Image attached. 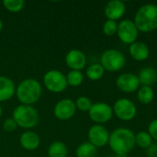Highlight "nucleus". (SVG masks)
Segmentation results:
<instances>
[{
    "label": "nucleus",
    "instance_id": "obj_19",
    "mask_svg": "<svg viewBox=\"0 0 157 157\" xmlns=\"http://www.w3.org/2000/svg\"><path fill=\"white\" fill-rule=\"evenodd\" d=\"M138 100L144 105L150 104L155 98V92L151 86H141L137 92Z\"/></svg>",
    "mask_w": 157,
    "mask_h": 157
},
{
    "label": "nucleus",
    "instance_id": "obj_16",
    "mask_svg": "<svg viewBox=\"0 0 157 157\" xmlns=\"http://www.w3.org/2000/svg\"><path fill=\"white\" fill-rule=\"evenodd\" d=\"M137 76L142 86H152L157 81V70L151 66L144 67Z\"/></svg>",
    "mask_w": 157,
    "mask_h": 157
},
{
    "label": "nucleus",
    "instance_id": "obj_29",
    "mask_svg": "<svg viewBox=\"0 0 157 157\" xmlns=\"http://www.w3.org/2000/svg\"><path fill=\"white\" fill-rule=\"evenodd\" d=\"M148 133L151 135L153 140L157 141V120H154L148 126Z\"/></svg>",
    "mask_w": 157,
    "mask_h": 157
},
{
    "label": "nucleus",
    "instance_id": "obj_31",
    "mask_svg": "<svg viewBox=\"0 0 157 157\" xmlns=\"http://www.w3.org/2000/svg\"><path fill=\"white\" fill-rule=\"evenodd\" d=\"M114 157H128L127 155H116Z\"/></svg>",
    "mask_w": 157,
    "mask_h": 157
},
{
    "label": "nucleus",
    "instance_id": "obj_26",
    "mask_svg": "<svg viewBox=\"0 0 157 157\" xmlns=\"http://www.w3.org/2000/svg\"><path fill=\"white\" fill-rule=\"evenodd\" d=\"M117 30H118V23L115 20L108 19L103 25V32L105 35L109 37L115 35L117 33Z\"/></svg>",
    "mask_w": 157,
    "mask_h": 157
},
{
    "label": "nucleus",
    "instance_id": "obj_24",
    "mask_svg": "<svg viewBox=\"0 0 157 157\" xmlns=\"http://www.w3.org/2000/svg\"><path fill=\"white\" fill-rule=\"evenodd\" d=\"M67 84L72 86H77L82 84L84 80V75L80 71H75L72 70L68 73L66 76Z\"/></svg>",
    "mask_w": 157,
    "mask_h": 157
},
{
    "label": "nucleus",
    "instance_id": "obj_6",
    "mask_svg": "<svg viewBox=\"0 0 157 157\" xmlns=\"http://www.w3.org/2000/svg\"><path fill=\"white\" fill-rule=\"evenodd\" d=\"M43 82L45 87L53 93H60L66 89L68 84L66 76L60 71L51 70L44 75Z\"/></svg>",
    "mask_w": 157,
    "mask_h": 157
},
{
    "label": "nucleus",
    "instance_id": "obj_4",
    "mask_svg": "<svg viewBox=\"0 0 157 157\" xmlns=\"http://www.w3.org/2000/svg\"><path fill=\"white\" fill-rule=\"evenodd\" d=\"M13 120L19 127L25 129L33 128L39 121V114L33 107L22 104L14 109Z\"/></svg>",
    "mask_w": 157,
    "mask_h": 157
},
{
    "label": "nucleus",
    "instance_id": "obj_3",
    "mask_svg": "<svg viewBox=\"0 0 157 157\" xmlns=\"http://www.w3.org/2000/svg\"><path fill=\"white\" fill-rule=\"evenodd\" d=\"M17 97L23 105H31L39 100L41 95V86L35 79H26L17 87Z\"/></svg>",
    "mask_w": 157,
    "mask_h": 157
},
{
    "label": "nucleus",
    "instance_id": "obj_15",
    "mask_svg": "<svg viewBox=\"0 0 157 157\" xmlns=\"http://www.w3.org/2000/svg\"><path fill=\"white\" fill-rule=\"evenodd\" d=\"M129 52L131 56L139 62L142 61H145L146 59H148L149 55H150V49L147 46L146 43L143 42V41H135L133 43H132L130 45L129 48Z\"/></svg>",
    "mask_w": 157,
    "mask_h": 157
},
{
    "label": "nucleus",
    "instance_id": "obj_10",
    "mask_svg": "<svg viewBox=\"0 0 157 157\" xmlns=\"http://www.w3.org/2000/svg\"><path fill=\"white\" fill-rule=\"evenodd\" d=\"M88 140L89 143L92 144L95 147H103L109 144V131L102 125H94L88 131Z\"/></svg>",
    "mask_w": 157,
    "mask_h": 157
},
{
    "label": "nucleus",
    "instance_id": "obj_22",
    "mask_svg": "<svg viewBox=\"0 0 157 157\" xmlns=\"http://www.w3.org/2000/svg\"><path fill=\"white\" fill-rule=\"evenodd\" d=\"M105 73V69L100 63H94L86 69V76L93 81L99 80Z\"/></svg>",
    "mask_w": 157,
    "mask_h": 157
},
{
    "label": "nucleus",
    "instance_id": "obj_30",
    "mask_svg": "<svg viewBox=\"0 0 157 157\" xmlns=\"http://www.w3.org/2000/svg\"><path fill=\"white\" fill-rule=\"evenodd\" d=\"M147 156L157 157V144H153L147 149Z\"/></svg>",
    "mask_w": 157,
    "mask_h": 157
},
{
    "label": "nucleus",
    "instance_id": "obj_21",
    "mask_svg": "<svg viewBox=\"0 0 157 157\" xmlns=\"http://www.w3.org/2000/svg\"><path fill=\"white\" fill-rule=\"evenodd\" d=\"M49 157H66L67 156V147L63 143L55 142L52 144L48 149Z\"/></svg>",
    "mask_w": 157,
    "mask_h": 157
},
{
    "label": "nucleus",
    "instance_id": "obj_2",
    "mask_svg": "<svg viewBox=\"0 0 157 157\" xmlns=\"http://www.w3.org/2000/svg\"><path fill=\"white\" fill-rule=\"evenodd\" d=\"M134 23L139 31L151 32L157 29V5L145 4L135 14Z\"/></svg>",
    "mask_w": 157,
    "mask_h": 157
},
{
    "label": "nucleus",
    "instance_id": "obj_27",
    "mask_svg": "<svg viewBox=\"0 0 157 157\" xmlns=\"http://www.w3.org/2000/svg\"><path fill=\"white\" fill-rule=\"evenodd\" d=\"M75 103L76 108H77L79 110L84 111V112L89 111L90 108L92 107V102H91V100H90L88 98H86V97H79V98L76 99V101H75Z\"/></svg>",
    "mask_w": 157,
    "mask_h": 157
},
{
    "label": "nucleus",
    "instance_id": "obj_32",
    "mask_svg": "<svg viewBox=\"0 0 157 157\" xmlns=\"http://www.w3.org/2000/svg\"><path fill=\"white\" fill-rule=\"evenodd\" d=\"M2 29H3V22H2V20L0 19V31L2 30Z\"/></svg>",
    "mask_w": 157,
    "mask_h": 157
},
{
    "label": "nucleus",
    "instance_id": "obj_12",
    "mask_svg": "<svg viewBox=\"0 0 157 157\" xmlns=\"http://www.w3.org/2000/svg\"><path fill=\"white\" fill-rule=\"evenodd\" d=\"M76 111L75 103L69 99H62L60 100L54 107V115L57 119L62 121H66L71 119Z\"/></svg>",
    "mask_w": 157,
    "mask_h": 157
},
{
    "label": "nucleus",
    "instance_id": "obj_23",
    "mask_svg": "<svg viewBox=\"0 0 157 157\" xmlns=\"http://www.w3.org/2000/svg\"><path fill=\"white\" fill-rule=\"evenodd\" d=\"M135 142L139 147L143 149H148L153 144V138L148 132L142 131L135 135Z\"/></svg>",
    "mask_w": 157,
    "mask_h": 157
},
{
    "label": "nucleus",
    "instance_id": "obj_17",
    "mask_svg": "<svg viewBox=\"0 0 157 157\" xmlns=\"http://www.w3.org/2000/svg\"><path fill=\"white\" fill-rule=\"evenodd\" d=\"M15 94L13 81L6 76H0V102L10 99Z\"/></svg>",
    "mask_w": 157,
    "mask_h": 157
},
{
    "label": "nucleus",
    "instance_id": "obj_8",
    "mask_svg": "<svg viewBox=\"0 0 157 157\" xmlns=\"http://www.w3.org/2000/svg\"><path fill=\"white\" fill-rule=\"evenodd\" d=\"M139 30L134 23L131 19H123L118 24L117 34L119 39L125 44H132L136 41Z\"/></svg>",
    "mask_w": 157,
    "mask_h": 157
},
{
    "label": "nucleus",
    "instance_id": "obj_11",
    "mask_svg": "<svg viewBox=\"0 0 157 157\" xmlns=\"http://www.w3.org/2000/svg\"><path fill=\"white\" fill-rule=\"evenodd\" d=\"M116 85L118 88L122 92L133 93L139 88L140 82L136 75L132 73H124L119 75L116 80Z\"/></svg>",
    "mask_w": 157,
    "mask_h": 157
},
{
    "label": "nucleus",
    "instance_id": "obj_25",
    "mask_svg": "<svg viewBox=\"0 0 157 157\" xmlns=\"http://www.w3.org/2000/svg\"><path fill=\"white\" fill-rule=\"evenodd\" d=\"M3 5L8 11L16 13L23 8L25 2L23 0H4Z\"/></svg>",
    "mask_w": 157,
    "mask_h": 157
},
{
    "label": "nucleus",
    "instance_id": "obj_1",
    "mask_svg": "<svg viewBox=\"0 0 157 157\" xmlns=\"http://www.w3.org/2000/svg\"><path fill=\"white\" fill-rule=\"evenodd\" d=\"M109 144L116 155H127L135 146V134L127 128H119L109 134Z\"/></svg>",
    "mask_w": 157,
    "mask_h": 157
},
{
    "label": "nucleus",
    "instance_id": "obj_9",
    "mask_svg": "<svg viewBox=\"0 0 157 157\" xmlns=\"http://www.w3.org/2000/svg\"><path fill=\"white\" fill-rule=\"evenodd\" d=\"M88 113L90 119L94 122L103 124L111 120L113 116V109L105 102H97L92 104Z\"/></svg>",
    "mask_w": 157,
    "mask_h": 157
},
{
    "label": "nucleus",
    "instance_id": "obj_18",
    "mask_svg": "<svg viewBox=\"0 0 157 157\" xmlns=\"http://www.w3.org/2000/svg\"><path fill=\"white\" fill-rule=\"evenodd\" d=\"M19 142L24 149L33 151L40 145V137L33 132H25L21 134Z\"/></svg>",
    "mask_w": 157,
    "mask_h": 157
},
{
    "label": "nucleus",
    "instance_id": "obj_28",
    "mask_svg": "<svg viewBox=\"0 0 157 157\" xmlns=\"http://www.w3.org/2000/svg\"><path fill=\"white\" fill-rule=\"evenodd\" d=\"M17 126V125L16 121L13 120V118L12 119H6L3 124V128L6 132H12L13 131L16 130Z\"/></svg>",
    "mask_w": 157,
    "mask_h": 157
},
{
    "label": "nucleus",
    "instance_id": "obj_20",
    "mask_svg": "<svg viewBox=\"0 0 157 157\" xmlns=\"http://www.w3.org/2000/svg\"><path fill=\"white\" fill-rule=\"evenodd\" d=\"M97 154V147H95L90 143H83L76 149L77 157H96Z\"/></svg>",
    "mask_w": 157,
    "mask_h": 157
},
{
    "label": "nucleus",
    "instance_id": "obj_33",
    "mask_svg": "<svg viewBox=\"0 0 157 157\" xmlns=\"http://www.w3.org/2000/svg\"><path fill=\"white\" fill-rule=\"evenodd\" d=\"M2 112H3V110H2V107H1V105H0V118H1V116H2Z\"/></svg>",
    "mask_w": 157,
    "mask_h": 157
},
{
    "label": "nucleus",
    "instance_id": "obj_13",
    "mask_svg": "<svg viewBox=\"0 0 157 157\" xmlns=\"http://www.w3.org/2000/svg\"><path fill=\"white\" fill-rule=\"evenodd\" d=\"M65 63L72 70L80 71L86 66V58L83 52L74 49L69 51L66 54Z\"/></svg>",
    "mask_w": 157,
    "mask_h": 157
},
{
    "label": "nucleus",
    "instance_id": "obj_14",
    "mask_svg": "<svg viewBox=\"0 0 157 157\" xmlns=\"http://www.w3.org/2000/svg\"><path fill=\"white\" fill-rule=\"evenodd\" d=\"M126 11V6L123 1L121 0H111L105 6V16L108 19L117 20L120 19Z\"/></svg>",
    "mask_w": 157,
    "mask_h": 157
},
{
    "label": "nucleus",
    "instance_id": "obj_5",
    "mask_svg": "<svg viewBox=\"0 0 157 157\" xmlns=\"http://www.w3.org/2000/svg\"><path fill=\"white\" fill-rule=\"evenodd\" d=\"M100 62V64L105 70L109 72H116L124 67L126 63V58L124 54L119 50L109 49L102 53Z\"/></svg>",
    "mask_w": 157,
    "mask_h": 157
},
{
    "label": "nucleus",
    "instance_id": "obj_7",
    "mask_svg": "<svg viewBox=\"0 0 157 157\" xmlns=\"http://www.w3.org/2000/svg\"><path fill=\"white\" fill-rule=\"evenodd\" d=\"M113 113L121 121H128L135 118L137 113L136 105L129 98H120L113 106Z\"/></svg>",
    "mask_w": 157,
    "mask_h": 157
}]
</instances>
